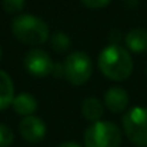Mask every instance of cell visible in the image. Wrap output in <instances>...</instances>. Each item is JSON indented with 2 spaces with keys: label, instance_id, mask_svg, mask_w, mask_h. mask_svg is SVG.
<instances>
[{
  "label": "cell",
  "instance_id": "obj_9",
  "mask_svg": "<svg viewBox=\"0 0 147 147\" xmlns=\"http://www.w3.org/2000/svg\"><path fill=\"white\" fill-rule=\"evenodd\" d=\"M11 107L19 116H33L37 110V100L30 93H20L14 96Z\"/></svg>",
  "mask_w": 147,
  "mask_h": 147
},
{
  "label": "cell",
  "instance_id": "obj_7",
  "mask_svg": "<svg viewBox=\"0 0 147 147\" xmlns=\"http://www.w3.org/2000/svg\"><path fill=\"white\" fill-rule=\"evenodd\" d=\"M19 130L22 137L27 142V143H40L47 133V127L46 123L37 117V116H26L20 120L19 124Z\"/></svg>",
  "mask_w": 147,
  "mask_h": 147
},
{
  "label": "cell",
  "instance_id": "obj_11",
  "mask_svg": "<svg viewBox=\"0 0 147 147\" xmlns=\"http://www.w3.org/2000/svg\"><path fill=\"white\" fill-rule=\"evenodd\" d=\"M14 84L11 77L4 70H0V110L9 109L14 100Z\"/></svg>",
  "mask_w": 147,
  "mask_h": 147
},
{
  "label": "cell",
  "instance_id": "obj_17",
  "mask_svg": "<svg viewBox=\"0 0 147 147\" xmlns=\"http://www.w3.org/2000/svg\"><path fill=\"white\" fill-rule=\"evenodd\" d=\"M57 147H82L79 143H76V142H63L61 144H59Z\"/></svg>",
  "mask_w": 147,
  "mask_h": 147
},
{
  "label": "cell",
  "instance_id": "obj_3",
  "mask_svg": "<svg viewBox=\"0 0 147 147\" xmlns=\"http://www.w3.org/2000/svg\"><path fill=\"white\" fill-rule=\"evenodd\" d=\"M121 131L107 120L92 123L84 133V147H120Z\"/></svg>",
  "mask_w": 147,
  "mask_h": 147
},
{
  "label": "cell",
  "instance_id": "obj_10",
  "mask_svg": "<svg viewBox=\"0 0 147 147\" xmlns=\"http://www.w3.org/2000/svg\"><path fill=\"white\" fill-rule=\"evenodd\" d=\"M127 50L133 53H144L147 51V30L146 29H133L124 37Z\"/></svg>",
  "mask_w": 147,
  "mask_h": 147
},
{
  "label": "cell",
  "instance_id": "obj_4",
  "mask_svg": "<svg viewBox=\"0 0 147 147\" xmlns=\"http://www.w3.org/2000/svg\"><path fill=\"white\" fill-rule=\"evenodd\" d=\"M64 79L73 86L87 83L93 74V63L87 53L73 51L63 61Z\"/></svg>",
  "mask_w": 147,
  "mask_h": 147
},
{
  "label": "cell",
  "instance_id": "obj_8",
  "mask_svg": "<svg viewBox=\"0 0 147 147\" xmlns=\"http://www.w3.org/2000/svg\"><path fill=\"white\" fill-rule=\"evenodd\" d=\"M129 93L119 86L110 87L106 93H104V106L107 107V110H110L111 113H121L127 109L129 106Z\"/></svg>",
  "mask_w": 147,
  "mask_h": 147
},
{
  "label": "cell",
  "instance_id": "obj_5",
  "mask_svg": "<svg viewBox=\"0 0 147 147\" xmlns=\"http://www.w3.org/2000/svg\"><path fill=\"white\" fill-rule=\"evenodd\" d=\"M127 139L139 147H147V107H133L121 119Z\"/></svg>",
  "mask_w": 147,
  "mask_h": 147
},
{
  "label": "cell",
  "instance_id": "obj_14",
  "mask_svg": "<svg viewBox=\"0 0 147 147\" xmlns=\"http://www.w3.org/2000/svg\"><path fill=\"white\" fill-rule=\"evenodd\" d=\"M24 4L26 0H1V7L7 14H20Z\"/></svg>",
  "mask_w": 147,
  "mask_h": 147
},
{
  "label": "cell",
  "instance_id": "obj_1",
  "mask_svg": "<svg viewBox=\"0 0 147 147\" xmlns=\"http://www.w3.org/2000/svg\"><path fill=\"white\" fill-rule=\"evenodd\" d=\"M97 64L101 74L113 82H123L133 73L130 51L117 43H111L100 51Z\"/></svg>",
  "mask_w": 147,
  "mask_h": 147
},
{
  "label": "cell",
  "instance_id": "obj_13",
  "mask_svg": "<svg viewBox=\"0 0 147 147\" xmlns=\"http://www.w3.org/2000/svg\"><path fill=\"white\" fill-rule=\"evenodd\" d=\"M49 40H50L51 49L54 51H57V53H64V51H67L70 49V46H71L70 37L66 33H63V32H56L54 34L50 36Z\"/></svg>",
  "mask_w": 147,
  "mask_h": 147
},
{
  "label": "cell",
  "instance_id": "obj_6",
  "mask_svg": "<svg viewBox=\"0 0 147 147\" xmlns=\"http://www.w3.org/2000/svg\"><path fill=\"white\" fill-rule=\"evenodd\" d=\"M23 66L26 71L34 77H46L53 73L54 69V63L50 54L39 47H32L24 53Z\"/></svg>",
  "mask_w": 147,
  "mask_h": 147
},
{
  "label": "cell",
  "instance_id": "obj_15",
  "mask_svg": "<svg viewBox=\"0 0 147 147\" xmlns=\"http://www.w3.org/2000/svg\"><path fill=\"white\" fill-rule=\"evenodd\" d=\"M14 142V133L7 126L0 123V147H9Z\"/></svg>",
  "mask_w": 147,
  "mask_h": 147
},
{
  "label": "cell",
  "instance_id": "obj_16",
  "mask_svg": "<svg viewBox=\"0 0 147 147\" xmlns=\"http://www.w3.org/2000/svg\"><path fill=\"white\" fill-rule=\"evenodd\" d=\"M111 0H82V3L89 9H103L110 4Z\"/></svg>",
  "mask_w": 147,
  "mask_h": 147
},
{
  "label": "cell",
  "instance_id": "obj_2",
  "mask_svg": "<svg viewBox=\"0 0 147 147\" xmlns=\"http://www.w3.org/2000/svg\"><path fill=\"white\" fill-rule=\"evenodd\" d=\"M11 33L20 43L33 47L45 45L50 39V30L47 23L40 17L27 13L17 14L13 19Z\"/></svg>",
  "mask_w": 147,
  "mask_h": 147
},
{
  "label": "cell",
  "instance_id": "obj_18",
  "mask_svg": "<svg viewBox=\"0 0 147 147\" xmlns=\"http://www.w3.org/2000/svg\"><path fill=\"white\" fill-rule=\"evenodd\" d=\"M0 59H1V47H0Z\"/></svg>",
  "mask_w": 147,
  "mask_h": 147
},
{
  "label": "cell",
  "instance_id": "obj_12",
  "mask_svg": "<svg viewBox=\"0 0 147 147\" xmlns=\"http://www.w3.org/2000/svg\"><path fill=\"white\" fill-rule=\"evenodd\" d=\"M104 113V107L103 103L96 97H87L82 101V114L86 120L94 123L101 120Z\"/></svg>",
  "mask_w": 147,
  "mask_h": 147
},
{
  "label": "cell",
  "instance_id": "obj_19",
  "mask_svg": "<svg viewBox=\"0 0 147 147\" xmlns=\"http://www.w3.org/2000/svg\"><path fill=\"white\" fill-rule=\"evenodd\" d=\"M146 73H147V66H146Z\"/></svg>",
  "mask_w": 147,
  "mask_h": 147
}]
</instances>
